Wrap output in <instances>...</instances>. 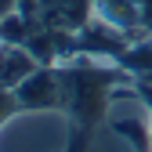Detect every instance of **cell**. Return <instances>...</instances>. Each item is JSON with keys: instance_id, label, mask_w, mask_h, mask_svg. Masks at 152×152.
<instances>
[{"instance_id": "obj_1", "label": "cell", "mask_w": 152, "mask_h": 152, "mask_svg": "<svg viewBox=\"0 0 152 152\" xmlns=\"http://www.w3.org/2000/svg\"><path fill=\"white\" fill-rule=\"evenodd\" d=\"M58 72H62V91H65L62 112L69 116L72 127H83V130L102 127L112 98H120V91L134 83V76L120 62L94 58V54H72V58L58 62Z\"/></svg>"}, {"instance_id": "obj_2", "label": "cell", "mask_w": 152, "mask_h": 152, "mask_svg": "<svg viewBox=\"0 0 152 152\" xmlns=\"http://www.w3.org/2000/svg\"><path fill=\"white\" fill-rule=\"evenodd\" d=\"M18 11H33L47 29L58 33H80L94 15V0H18Z\"/></svg>"}, {"instance_id": "obj_3", "label": "cell", "mask_w": 152, "mask_h": 152, "mask_svg": "<svg viewBox=\"0 0 152 152\" xmlns=\"http://www.w3.org/2000/svg\"><path fill=\"white\" fill-rule=\"evenodd\" d=\"M15 94H18V102H22V109H36V112H62V105H65V91H62V72H58V65H40L29 80H22L15 87Z\"/></svg>"}, {"instance_id": "obj_4", "label": "cell", "mask_w": 152, "mask_h": 152, "mask_svg": "<svg viewBox=\"0 0 152 152\" xmlns=\"http://www.w3.org/2000/svg\"><path fill=\"white\" fill-rule=\"evenodd\" d=\"M36 69H40V62H36L22 44H4L0 47V87L15 91L22 80H29Z\"/></svg>"}, {"instance_id": "obj_5", "label": "cell", "mask_w": 152, "mask_h": 152, "mask_svg": "<svg viewBox=\"0 0 152 152\" xmlns=\"http://www.w3.org/2000/svg\"><path fill=\"white\" fill-rule=\"evenodd\" d=\"M109 127L134 152H152V116H112Z\"/></svg>"}, {"instance_id": "obj_6", "label": "cell", "mask_w": 152, "mask_h": 152, "mask_svg": "<svg viewBox=\"0 0 152 152\" xmlns=\"http://www.w3.org/2000/svg\"><path fill=\"white\" fill-rule=\"evenodd\" d=\"M120 65L134 76V80H148L152 76V36H138V40L123 51Z\"/></svg>"}, {"instance_id": "obj_7", "label": "cell", "mask_w": 152, "mask_h": 152, "mask_svg": "<svg viewBox=\"0 0 152 152\" xmlns=\"http://www.w3.org/2000/svg\"><path fill=\"white\" fill-rule=\"evenodd\" d=\"M18 112H26V109H22V102H18V94H15V91H7V87H0V127H4L11 116H18Z\"/></svg>"}, {"instance_id": "obj_8", "label": "cell", "mask_w": 152, "mask_h": 152, "mask_svg": "<svg viewBox=\"0 0 152 152\" xmlns=\"http://www.w3.org/2000/svg\"><path fill=\"white\" fill-rule=\"evenodd\" d=\"M91 134L94 130H83V127H72L69 130V141L62 152H91Z\"/></svg>"}, {"instance_id": "obj_9", "label": "cell", "mask_w": 152, "mask_h": 152, "mask_svg": "<svg viewBox=\"0 0 152 152\" xmlns=\"http://www.w3.org/2000/svg\"><path fill=\"white\" fill-rule=\"evenodd\" d=\"M138 15H141V36H152V0H138Z\"/></svg>"}, {"instance_id": "obj_10", "label": "cell", "mask_w": 152, "mask_h": 152, "mask_svg": "<svg viewBox=\"0 0 152 152\" xmlns=\"http://www.w3.org/2000/svg\"><path fill=\"white\" fill-rule=\"evenodd\" d=\"M134 87H138V98H141V105H145V112L152 116V83H148V80H138Z\"/></svg>"}, {"instance_id": "obj_11", "label": "cell", "mask_w": 152, "mask_h": 152, "mask_svg": "<svg viewBox=\"0 0 152 152\" xmlns=\"http://www.w3.org/2000/svg\"><path fill=\"white\" fill-rule=\"evenodd\" d=\"M11 11H18V0H0V22H4Z\"/></svg>"}, {"instance_id": "obj_12", "label": "cell", "mask_w": 152, "mask_h": 152, "mask_svg": "<svg viewBox=\"0 0 152 152\" xmlns=\"http://www.w3.org/2000/svg\"><path fill=\"white\" fill-rule=\"evenodd\" d=\"M0 47H4V40H0Z\"/></svg>"}, {"instance_id": "obj_13", "label": "cell", "mask_w": 152, "mask_h": 152, "mask_svg": "<svg viewBox=\"0 0 152 152\" xmlns=\"http://www.w3.org/2000/svg\"><path fill=\"white\" fill-rule=\"evenodd\" d=\"M148 83H152V76H148Z\"/></svg>"}]
</instances>
